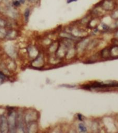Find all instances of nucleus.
<instances>
[{
    "label": "nucleus",
    "instance_id": "obj_14",
    "mask_svg": "<svg viewBox=\"0 0 118 133\" xmlns=\"http://www.w3.org/2000/svg\"><path fill=\"white\" fill-rule=\"evenodd\" d=\"M77 117H78V118L79 119L80 121H82V116L81 114H78Z\"/></svg>",
    "mask_w": 118,
    "mask_h": 133
},
{
    "label": "nucleus",
    "instance_id": "obj_11",
    "mask_svg": "<svg viewBox=\"0 0 118 133\" xmlns=\"http://www.w3.org/2000/svg\"><path fill=\"white\" fill-rule=\"evenodd\" d=\"M6 75L1 71H0V79L2 80H4L6 79Z\"/></svg>",
    "mask_w": 118,
    "mask_h": 133
},
{
    "label": "nucleus",
    "instance_id": "obj_9",
    "mask_svg": "<svg viewBox=\"0 0 118 133\" xmlns=\"http://www.w3.org/2000/svg\"><path fill=\"white\" fill-rule=\"evenodd\" d=\"M78 129L81 132H86L87 131V128L86 126L82 123L78 125Z\"/></svg>",
    "mask_w": 118,
    "mask_h": 133
},
{
    "label": "nucleus",
    "instance_id": "obj_13",
    "mask_svg": "<svg viewBox=\"0 0 118 133\" xmlns=\"http://www.w3.org/2000/svg\"><path fill=\"white\" fill-rule=\"evenodd\" d=\"M77 1V0H67V4H70V3H72L73 2H75Z\"/></svg>",
    "mask_w": 118,
    "mask_h": 133
},
{
    "label": "nucleus",
    "instance_id": "obj_10",
    "mask_svg": "<svg viewBox=\"0 0 118 133\" xmlns=\"http://www.w3.org/2000/svg\"><path fill=\"white\" fill-rule=\"evenodd\" d=\"M6 24H7L6 21L5 20L0 18V28H3L6 26Z\"/></svg>",
    "mask_w": 118,
    "mask_h": 133
},
{
    "label": "nucleus",
    "instance_id": "obj_5",
    "mask_svg": "<svg viewBox=\"0 0 118 133\" xmlns=\"http://www.w3.org/2000/svg\"><path fill=\"white\" fill-rule=\"evenodd\" d=\"M0 131L4 133L9 132L7 117L4 114L0 115Z\"/></svg>",
    "mask_w": 118,
    "mask_h": 133
},
{
    "label": "nucleus",
    "instance_id": "obj_4",
    "mask_svg": "<svg viewBox=\"0 0 118 133\" xmlns=\"http://www.w3.org/2000/svg\"><path fill=\"white\" fill-rule=\"evenodd\" d=\"M25 129V123L24 119V113L22 112H17V131L24 132Z\"/></svg>",
    "mask_w": 118,
    "mask_h": 133
},
{
    "label": "nucleus",
    "instance_id": "obj_1",
    "mask_svg": "<svg viewBox=\"0 0 118 133\" xmlns=\"http://www.w3.org/2000/svg\"><path fill=\"white\" fill-rule=\"evenodd\" d=\"M17 112L12 109L9 110L7 116L9 132H15L17 131Z\"/></svg>",
    "mask_w": 118,
    "mask_h": 133
},
{
    "label": "nucleus",
    "instance_id": "obj_2",
    "mask_svg": "<svg viewBox=\"0 0 118 133\" xmlns=\"http://www.w3.org/2000/svg\"><path fill=\"white\" fill-rule=\"evenodd\" d=\"M97 5L103 10L113 11L116 8V3L115 0H101L97 4Z\"/></svg>",
    "mask_w": 118,
    "mask_h": 133
},
{
    "label": "nucleus",
    "instance_id": "obj_3",
    "mask_svg": "<svg viewBox=\"0 0 118 133\" xmlns=\"http://www.w3.org/2000/svg\"><path fill=\"white\" fill-rule=\"evenodd\" d=\"M38 118L37 112L33 110H30L24 113V119L25 126L32 122H36Z\"/></svg>",
    "mask_w": 118,
    "mask_h": 133
},
{
    "label": "nucleus",
    "instance_id": "obj_12",
    "mask_svg": "<svg viewBox=\"0 0 118 133\" xmlns=\"http://www.w3.org/2000/svg\"><path fill=\"white\" fill-rule=\"evenodd\" d=\"M28 2L32 3V4H36L37 2H39L40 0H27Z\"/></svg>",
    "mask_w": 118,
    "mask_h": 133
},
{
    "label": "nucleus",
    "instance_id": "obj_8",
    "mask_svg": "<svg viewBox=\"0 0 118 133\" xmlns=\"http://www.w3.org/2000/svg\"><path fill=\"white\" fill-rule=\"evenodd\" d=\"M111 17L113 19H118V9H115L112 11Z\"/></svg>",
    "mask_w": 118,
    "mask_h": 133
},
{
    "label": "nucleus",
    "instance_id": "obj_15",
    "mask_svg": "<svg viewBox=\"0 0 118 133\" xmlns=\"http://www.w3.org/2000/svg\"><path fill=\"white\" fill-rule=\"evenodd\" d=\"M115 36L116 37V38H117V41H118V30L115 33Z\"/></svg>",
    "mask_w": 118,
    "mask_h": 133
},
{
    "label": "nucleus",
    "instance_id": "obj_6",
    "mask_svg": "<svg viewBox=\"0 0 118 133\" xmlns=\"http://www.w3.org/2000/svg\"><path fill=\"white\" fill-rule=\"evenodd\" d=\"M31 12V9L29 8H27L23 12V17H24V19L25 22H27L29 20V18Z\"/></svg>",
    "mask_w": 118,
    "mask_h": 133
},
{
    "label": "nucleus",
    "instance_id": "obj_7",
    "mask_svg": "<svg viewBox=\"0 0 118 133\" xmlns=\"http://www.w3.org/2000/svg\"><path fill=\"white\" fill-rule=\"evenodd\" d=\"M10 5L12 6H13L14 7L16 8L18 7H19L21 5V4L19 0H12L10 3Z\"/></svg>",
    "mask_w": 118,
    "mask_h": 133
}]
</instances>
